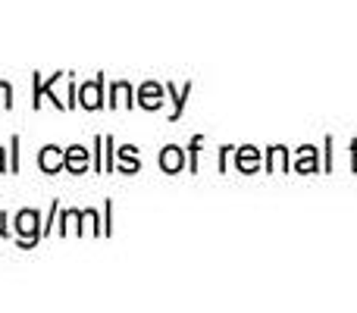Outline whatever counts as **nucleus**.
<instances>
[{
	"instance_id": "5",
	"label": "nucleus",
	"mask_w": 357,
	"mask_h": 313,
	"mask_svg": "<svg viewBox=\"0 0 357 313\" xmlns=\"http://www.w3.org/2000/svg\"><path fill=\"white\" fill-rule=\"evenodd\" d=\"M138 104H142L144 110H157V107L163 104V88L154 85V82H148V85L138 91Z\"/></svg>"
},
{
	"instance_id": "7",
	"label": "nucleus",
	"mask_w": 357,
	"mask_h": 313,
	"mask_svg": "<svg viewBox=\"0 0 357 313\" xmlns=\"http://www.w3.org/2000/svg\"><path fill=\"white\" fill-rule=\"evenodd\" d=\"M116 104H126V107L135 104V100H132V85H126V82H116V85L110 88V107H116Z\"/></svg>"
},
{
	"instance_id": "3",
	"label": "nucleus",
	"mask_w": 357,
	"mask_h": 313,
	"mask_svg": "<svg viewBox=\"0 0 357 313\" xmlns=\"http://www.w3.org/2000/svg\"><path fill=\"white\" fill-rule=\"evenodd\" d=\"M63 160H66V151H60L56 144H47V148L38 154V166H41V172H60Z\"/></svg>"
},
{
	"instance_id": "13",
	"label": "nucleus",
	"mask_w": 357,
	"mask_h": 313,
	"mask_svg": "<svg viewBox=\"0 0 357 313\" xmlns=\"http://www.w3.org/2000/svg\"><path fill=\"white\" fill-rule=\"evenodd\" d=\"M6 169V163H3V148H0V172Z\"/></svg>"
},
{
	"instance_id": "2",
	"label": "nucleus",
	"mask_w": 357,
	"mask_h": 313,
	"mask_svg": "<svg viewBox=\"0 0 357 313\" xmlns=\"http://www.w3.org/2000/svg\"><path fill=\"white\" fill-rule=\"evenodd\" d=\"M79 107H85V110H100L104 107V75H98L94 82L79 88Z\"/></svg>"
},
{
	"instance_id": "10",
	"label": "nucleus",
	"mask_w": 357,
	"mask_h": 313,
	"mask_svg": "<svg viewBox=\"0 0 357 313\" xmlns=\"http://www.w3.org/2000/svg\"><path fill=\"white\" fill-rule=\"evenodd\" d=\"M0 107H6V110L13 107V88H10V82H0Z\"/></svg>"
},
{
	"instance_id": "12",
	"label": "nucleus",
	"mask_w": 357,
	"mask_h": 313,
	"mask_svg": "<svg viewBox=\"0 0 357 313\" xmlns=\"http://www.w3.org/2000/svg\"><path fill=\"white\" fill-rule=\"evenodd\" d=\"M3 222H6V213H0V235H10V229H6Z\"/></svg>"
},
{
	"instance_id": "11",
	"label": "nucleus",
	"mask_w": 357,
	"mask_h": 313,
	"mask_svg": "<svg viewBox=\"0 0 357 313\" xmlns=\"http://www.w3.org/2000/svg\"><path fill=\"white\" fill-rule=\"evenodd\" d=\"M13 172H19V135H13V163H10Z\"/></svg>"
},
{
	"instance_id": "8",
	"label": "nucleus",
	"mask_w": 357,
	"mask_h": 313,
	"mask_svg": "<svg viewBox=\"0 0 357 313\" xmlns=\"http://www.w3.org/2000/svg\"><path fill=\"white\" fill-rule=\"evenodd\" d=\"M119 160H123V172H135L138 169V157H135V148H123L116 151Z\"/></svg>"
},
{
	"instance_id": "1",
	"label": "nucleus",
	"mask_w": 357,
	"mask_h": 313,
	"mask_svg": "<svg viewBox=\"0 0 357 313\" xmlns=\"http://www.w3.org/2000/svg\"><path fill=\"white\" fill-rule=\"evenodd\" d=\"M13 232H16L19 245L22 247H31L41 241L44 235V226H41V216L35 213V210H19L16 220H13Z\"/></svg>"
},
{
	"instance_id": "6",
	"label": "nucleus",
	"mask_w": 357,
	"mask_h": 313,
	"mask_svg": "<svg viewBox=\"0 0 357 313\" xmlns=\"http://www.w3.org/2000/svg\"><path fill=\"white\" fill-rule=\"evenodd\" d=\"M160 166L167 172H178L185 166V157H182V151L178 148H173V144H169V148H163V154H160Z\"/></svg>"
},
{
	"instance_id": "9",
	"label": "nucleus",
	"mask_w": 357,
	"mask_h": 313,
	"mask_svg": "<svg viewBox=\"0 0 357 313\" xmlns=\"http://www.w3.org/2000/svg\"><path fill=\"white\" fill-rule=\"evenodd\" d=\"M116 144H113V138H104V169H113L116 166Z\"/></svg>"
},
{
	"instance_id": "4",
	"label": "nucleus",
	"mask_w": 357,
	"mask_h": 313,
	"mask_svg": "<svg viewBox=\"0 0 357 313\" xmlns=\"http://www.w3.org/2000/svg\"><path fill=\"white\" fill-rule=\"evenodd\" d=\"M63 169L69 172H85L88 169V151L82 148V144H73V148H66V160H63Z\"/></svg>"
}]
</instances>
